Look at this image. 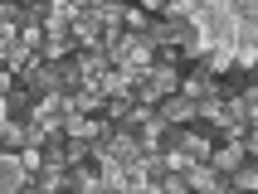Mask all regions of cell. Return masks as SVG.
Here are the masks:
<instances>
[{
  "label": "cell",
  "instance_id": "1",
  "mask_svg": "<svg viewBox=\"0 0 258 194\" xmlns=\"http://www.w3.org/2000/svg\"><path fill=\"white\" fill-rule=\"evenodd\" d=\"M248 160V151H244V141H215V151H210V165L219 170V175H224V180H229L234 170L244 165Z\"/></svg>",
  "mask_w": 258,
  "mask_h": 194
},
{
  "label": "cell",
  "instance_id": "2",
  "mask_svg": "<svg viewBox=\"0 0 258 194\" xmlns=\"http://www.w3.org/2000/svg\"><path fill=\"white\" fill-rule=\"evenodd\" d=\"M195 68L215 73V78H229V73H234V49H224V44H205L200 54H195Z\"/></svg>",
  "mask_w": 258,
  "mask_h": 194
},
{
  "label": "cell",
  "instance_id": "3",
  "mask_svg": "<svg viewBox=\"0 0 258 194\" xmlns=\"http://www.w3.org/2000/svg\"><path fill=\"white\" fill-rule=\"evenodd\" d=\"M20 87H25L29 97H49V92H58V73H54V63H34V68L25 73V78H20Z\"/></svg>",
  "mask_w": 258,
  "mask_h": 194
},
{
  "label": "cell",
  "instance_id": "4",
  "mask_svg": "<svg viewBox=\"0 0 258 194\" xmlns=\"http://www.w3.org/2000/svg\"><path fill=\"white\" fill-rule=\"evenodd\" d=\"M161 117H166V122L171 126H195V102H190L185 92H171V97H161Z\"/></svg>",
  "mask_w": 258,
  "mask_h": 194
},
{
  "label": "cell",
  "instance_id": "5",
  "mask_svg": "<svg viewBox=\"0 0 258 194\" xmlns=\"http://www.w3.org/2000/svg\"><path fill=\"white\" fill-rule=\"evenodd\" d=\"M180 92L190 97V102H200V97H219V78L205 68H190L185 78H180Z\"/></svg>",
  "mask_w": 258,
  "mask_h": 194
},
{
  "label": "cell",
  "instance_id": "6",
  "mask_svg": "<svg viewBox=\"0 0 258 194\" xmlns=\"http://www.w3.org/2000/svg\"><path fill=\"white\" fill-rule=\"evenodd\" d=\"M102 107H107V97H102L93 83H83L78 92H69V112H78V117H102Z\"/></svg>",
  "mask_w": 258,
  "mask_h": 194
},
{
  "label": "cell",
  "instance_id": "7",
  "mask_svg": "<svg viewBox=\"0 0 258 194\" xmlns=\"http://www.w3.org/2000/svg\"><path fill=\"white\" fill-rule=\"evenodd\" d=\"M0 63H5V68H10L15 78H25V73L34 68V63H39V54H34V49H25V44L15 39V44H5V49H0Z\"/></svg>",
  "mask_w": 258,
  "mask_h": 194
},
{
  "label": "cell",
  "instance_id": "8",
  "mask_svg": "<svg viewBox=\"0 0 258 194\" xmlns=\"http://www.w3.org/2000/svg\"><path fill=\"white\" fill-rule=\"evenodd\" d=\"M73 63H78V73H83V83H98L102 73L112 68V58L102 54V49H78V54H73Z\"/></svg>",
  "mask_w": 258,
  "mask_h": 194
},
{
  "label": "cell",
  "instance_id": "9",
  "mask_svg": "<svg viewBox=\"0 0 258 194\" xmlns=\"http://www.w3.org/2000/svg\"><path fill=\"white\" fill-rule=\"evenodd\" d=\"M73 54H78L73 34H44V44H39V58H44V63H63V58H73Z\"/></svg>",
  "mask_w": 258,
  "mask_h": 194
},
{
  "label": "cell",
  "instance_id": "10",
  "mask_svg": "<svg viewBox=\"0 0 258 194\" xmlns=\"http://www.w3.org/2000/svg\"><path fill=\"white\" fill-rule=\"evenodd\" d=\"M29 117H34V97H29L25 87L5 92V122H29Z\"/></svg>",
  "mask_w": 258,
  "mask_h": 194
},
{
  "label": "cell",
  "instance_id": "11",
  "mask_svg": "<svg viewBox=\"0 0 258 194\" xmlns=\"http://www.w3.org/2000/svg\"><path fill=\"white\" fill-rule=\"evenodd\" d=\"M29 175L20 170V155L15 151H0V189H20Z\"/></svg>",
  "mask_w": 258,
  "mask_h": 194
},
{
  "label": "cell",
  "instance_id": "12",
  "mask_svg": "<svg viewBox=\"0 0 258 194\" xmlns=\"http://www.w3.org/2000/svg\"><path fill=\"white\" fill-rule=\"evenodd\" d=\"M234 189H244V194H258V160H244V165L229 175Z\"/></svg>",
  "mask_w": 258,
  "mask_h": 194
},
{
  "label": "cell",
  "instance_id": "13",
  "mask_svg": "<svg viewBox=\"0 0 258 194\" xmlns=\"http://www.w3.org/2000/svg\"><path fill=\"white\" fill-rule=\"evenodd\" d=\"M15 155H20V170H25L29 180H34V175L44 170V155H39V146H25V151H15Z\"/></svg>",
  "mask_w": 258,
  "mask_h": 194
},
{
  "label": "cell",
  "instance_id": "14",
  "mask_svg": "<svg viewBox=\"0 0 258 194\" xmlns=\"http://www.w3.org/2000/svg\"><path fill=\"white\" fill-rule=\"evenodd\" d=\"M161 194H190V180L175 175V170H166V175H161Z\"/></svg>",
  "mask_w": 258,
  "mask_h": 194
},
{
  "label": "cell",
  "instance_id": "15",
  "mask_svg": "<svg viewBox=\"0 0 258 194\" xmlns=\"http://www.w3.org/2000/svg\"><path fill=\"white\" fill-rule=\"evenodd\" d=\"M244 151H248V160H258V126H248V136H244Z\"/></svg>",
  "mask_w": 258,
  "mask_h": 194
},
{
  "label": "cell",
  "instance_id": "16",
  "mask_svg": "<svg viewBox=\"0 0 258 194\" xmlns=\"http://www.w3.org/2000/svg\"><path fill=\"white\" fill-rule=\"evenodd\" d=\"M137 5H142V10H151V15H161V10H166V0H137Z\"/></svg>",
  "mask_w": 258,
  "mask_h": 194
},
{
  "label": "cell",
  "instance_id": "17",
  "mask_svg": "<svg viewBox=\"0 0 258 194\" xmlns=\"http://www.w3.org/2000/svg\"><path fill=\"white\" fill-rule=\"evenodd\" d=\"M15 194H44V189H39V180H25V184H20Z\"/></svg>",
  "mask_w": 258,
  "mask_h": 194
},
{
  "label": "cell",
  "instance_id": "18",
  "mask_svg": "<svg viewBox=\"0 0 258 194\" xmlns=\"http://www.w3.org/2000/svg\"><path fill=\"white\" fill-rule=\"evenodd\" d=\"M5 44H15V29L10 25H0V49H5Z\"/></svg>",
  "mask_w": 258,
  "mask_h": 194
},
{
  "label": "cell",
  "instance_id": "19",
  "mask_svg": "<svg viewBox=\"0 0 258 194\" xmlns=\"http://www.w3.org/2000/svg\"><path fill=\"white\" fill-rule=\"evenodd\" d=\"M58 194H69V189H58Z\"/></svg>",
  "mask_w": 258,
  "mask_h": 194
},
{
  "label": "cell",
  "instance_id": "20",
  "mask_svg": "<svg viewBox=\"0 0 258 194\" xmlns=\"http://www.w3.org/2000/svg\"><path fill=\"white\" fill-rule=\"evenodd\" d=\"M190 194H200V189H190Z\"/></svg>",
  "mask_w": 258,
  "mask_h": 194
},
{
  "label": "cell",
  "instance_id": "21",
  "mask_svg": "<svg viewBox=\"0 0 258 194\" xmlns=\"http://www.w3.org/2000/svg\"><path fill=\"white\" fill-rule=\"evenodd\" d=\"M195 5H200V0H195Z\"/></svg>",
  "mask_w": 258,
  "mask_h": 194
}]
</instances>
